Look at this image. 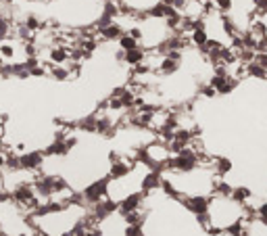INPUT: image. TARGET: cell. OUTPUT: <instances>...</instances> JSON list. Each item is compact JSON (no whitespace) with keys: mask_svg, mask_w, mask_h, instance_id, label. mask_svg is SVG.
Returning <instances> with one entry per match:
<instances>
[{"mask_svg":"<svg viewBox=\"0 0 267 236\" xmlns=\"http://www.w3.org/2000/svg\"><path fill=\"white\" fill-rule=\"evenodd\" d=\"M123 36H126V29H123L117 21H113L111 25H106L104 29H100V31H98V38H100V40H104V42H115V40L119 42Z\"/></svg>","mask_w":267,"mask_h":236,"instance_id":"11","label":"cell"},{"mask_svg":"<svg viewBox=\"0 0 267 236\" xmlns=\"http://www.w3.org/2000/svg\"><path fill=\"white\" fill-rule=\"evenodd\" d=\"M161 186H163V176L157 170H148L144 176L140 178V192H144L146 196L155 190H161Z\"/></svg>","mask_w":267,"mask_h":236,"instance_id":"6","label":"cell"},{"mask_svg":"<svg viewBox=\"0 0 267 236\" xmlns=\"http://www.w3.org/2000/svg\"><path fill=\"white\" fill-rule=\"evenodd\" d=\"M188 40H190V44H192V46H197L199 50H203V48L209 44L211 36H209L207 27H199V29H194V31L190 33V36H188Z\"/></svg>","mask_w":267,"mask_h":236,"instance_id":"13","label":"cell"},{"mask_svg":"<svg viewBox=\"0 0 267 236\" xmlns=\"http://www.w3.org/2000/svg\"><path fill=\"white\" fill-rule=\"evenodd\" d=\"M211 170H213V176L215 178H225L234 170V163L230 157H215V159H211Z\"/></svg>","mask_w":267,"mask_h":236,"instance_id":"10","label":"cell"},{"mask_svg":"<svg viewBox=\"0 0 267 236\" xmlns=\"http://www.w3.org/2000/svg\"><path fill=\"white\" fill-rule=\"evenodd\" d=\"M199 90H201V94H203L205 98H213V96L217 94V92H215V88H213L209 82H207V84H201V86H199Z\"/></svg>","mask_w":267,"mask_h":236,"instance_id":"26","label":"cell"},{"mask_svg":"<svg viewBox=\"0 0 267 236\" xmlns=\"http://www.w3.org/2000/svg\"><path fill=\"white\" fill-rule=\"evenodd\" d=\"M71 59V48L65 44H55L48 50V63L50 65H67Z\"/></svg>","mask_w":267,"mask_h":236,"instance_id":"9","label":"cell"},{"mask_svg":"<svg viewBox=\"0 0 267 236\" xmlns=\"http://www.w3.org/2000/svg\"><path fill=\"white\" fill-rule=\"evenodd\" d=\"M144 201H146V194L144 192H140V190H136V192H132V194H128L123 201H119V213L126 217V215H130V213H136V211H142V205H144Z\"/></svg>","mask_w":267,"mask_h":236,"instance_id":"4","label":"cell"},{"mask_svg":"<svg viewBox=\"0 0 267 236\" xmlns=\"http://www.w3.org/2000/svg\"><path fill=\"white\" fill-rule=\"evenodd\" d=\"M244 69H246V73L248 75H251V77H259V80H267V69H265V67H261L257 61H253L251 65H246L244 67Z\"/></svg>","mask_w":267,"mask_h":236,"instance_id":"17","label":"cell"},{"mask_svg":"<svg viewBox=\"0 0 267 236\" xmlns=\"http://www.w3.org/2000/svg\"><path fill=\"white\" fill-rule=\"evenodd\" d=\"M180 65H182V53H167L159 63L157 71L161 75H173L180 71Z\"/></svg>","mask_w":267,"mask_h":236,"instance_id":"7","label":"cell"},{"mask_svg":"<svg viewBox=\"0 0 267 236\" xmlns=\"http://www.w3.org/2000/svg\"><path fill=\"white\" fill-rule=\"evenodd\" d=\"M102 3H115V0H102Z\"/></svg>","mask_w":267,"mask_h":236,"instance_id":"29","label":"cell"},{"mask_svg":"<svg viewBox=\"0 0 267 236\" xmlns=\"http://www.w3.org/2000/svg\"><path fill=\"white\" fill-rule=\"evenodd\" d=\"M146 220V213H142V211H136V213H130L123 217V222H126V226H142Z\"/></svg>","mask_w":267,"mask_h":236,"instance_id":"19","label":"cell"},{"mask_svg":"<svg viewBox=\"0 0 267 236\" xmlns=\"http://www.w3.org/2000/svg\"><path fill=\"white\" fill-rule=\"evenodd\" d=\"M23 25L33 33V31H40L42 27H44V23L38 19V17H35V15H27L25 17V19H23Z\"/></svg>","mask_w":267,"mask_h":236,"instance_id":"22","label":"cell"},{"mask_svg":"<svg viewBox=\"0 0 267 236\" xmlns=\"http://www.w3.org/2000/svg\"><path fill=\"white\" fill-rule=\"evenodd\" d=\"M138 46H140V42H138L136 38L128 36V31H126V36L119 40V48L123 50V53H130V50H134V48H138Z\"/></svg>","mask_w":267,"mask_h":236,"instance_id":"21","label":"cell"},{"mask_svg":"<svg viewBox=\"0 0 267 236\" xmlns=\"http://www.w3.org/2000/svg\"><path fill=\"white\" fill-rule=\"evenodd\" d=\"M146 57H148V50L144 46H138V48L130 50V53H126V59H123V63L130 65V67H136L140 63H144Z\"/></svg>","mask_w":267,"mask_h":236,"instance_id":"12","label":"cell"},{"mask_svg":"<svg viewBox=\"0 0 267 236\" xmlns=\"http://www.w3.org/2000/svg\"><path fill=\"white\" fill-rule=\"evenodd\" d=\"M253 7H255V17H265L267 15V0H253Z\"/></svg>","mask_w":267,"mask_h":236,"instance_id":"24","label":"cell"},{"mask_svg":"<svg viewBox=\"0 0 267 236\" xmlns=\"http://www.w3.org/2000/svg\"><path fill=\"white\" fill-rule=\"evenodd\" d=\"M232 199L240 205H248V201L253 199V190L248 186H234V192H232Z\"/></svg>","mask_w":267,"mask_h":236,"instance_id":"15","label":"cell"},{"mask_svg":"<svg viewBox=\"0 0 267 236\" xmlns=\"http://www.w3.org/2000/svg\"><path fill=\"white\" fill-rule=\"evenodd\" d=\"M182 205L192 213V215H207L209 213V207H211V196H205V194H194V196H184L182 199Z\"/></svg>","mask_w":267,"mask_h":236,"instance_id":"2","label":"cell"},{"mask_svg":"<svg viewBox=\"0 0 267 236\" xmlns=\"http://www.w3.org/2000/svg\"><path fill=\"white\" fill-rule=\"evenodd\" d=\"M50 75L57 82H67L71 77V71L67 65H50Z\"/></svg>","mask_w":267,"mask_h":236,"instance_id":"16","label":"cell"},{"mask_svg":"<svg viewBox=\"0 0 267 236\" xmlns=\"http://www.w3.org/2000/svg\"><path fill=\"white\" fill-rule=\"evenodd\" d=\"M100 15H102V17H106V19L115 21V17H119V15H121V9H119V5H115V3H104V5H102Z\"/></svg>","mask_w":267,"mask_h":236,"instance_id":"18","label":"cell"},{"mask_svg":"<svg viewBox=\"0 0 267 236\" xmlns=\"http://www.w3.org/2000/svg\"><path fill=\"white\" fill-rule=\"evenodd\" d=\"M3 5H5V0H0V7H3Z\"/></svg>","mask_w":267,"mask_h":236,"instance_id":"30","label":"cell"},{"mask_svg":"<svg viewBox=\"0 0 267 236\" xmlns=\"http://www.w3.org/2000/svg\"><path fill=\"white\" fill-rule=\"evenodd\" d=\"M119 209V205L115 203L113 199H104V201H100V203H96V205H92L90 207V215L94 222H98V224H102L104 220H109V217L115 213Z\"/></svg>","mask_w":267,"mask_h":236,"instance_id":"5","label":"cell"},{"mask_svg":"<svg viewBox=\"0 0 267 236\" xmlns=\"http://www.w3.org/2000/svg\"><path fill=\"white\" fill-rule=\"evenodd\" d=\"M109 184H111L109 178H100V180L86 184V188L82 190L84 201L88 205H96V203H100V201L109 199Z\"/></svg>","mask_w":267,"mask_h":236,"instance_id":"1","label":"cell"},{"mask_svg":"<svg viewBox=\"0 0 267 236\" xmlns=\"http://www.w3.org/2000/svg\"><path fill=\"white\" fill-rule=\"evenodd\" d=\"M211 3H213V7H215V9L219 11V15L232 13V7H234L232 0H211Z\"/></svg>","mask_w":267,"mask_h":236,"instance_id":"23","label":"cell"},{"mask_svg":"<svg viewBox=\"0 0 267 236\" xmlns=\"http://www.w3.org/2000/svg\"><path fill=\"white\" fill-rule=\"evenodd\" d=\"M96 126H98V117H96V113H94V115H86V117H82V120L75 124V128L82 130V132H86V134H96Z\"/></svg>","mask_w":267,"mask_h":236,"instance_id":"14","label":"cell"},{"mask_svg":"<svg viewBox=\"0 0 267 236\" xmlns=\"http://www.w3.org/2000/svg\"><path fill=\"white\" fill-rule=\"evenodd\" d=\"M46 163V155L44 150H25L21 155V170L23 172H29V174H35L40 172Z\"/></svg>","mask_w":267,"mask_h":236,"instance_id":"3","label":"cell"},{"mask_svg":"<svg viewBox=\"0 0 267 236\" xmlns=\"http://www.w3.org/2000/svg\"><path fill=\"white\" fill-rule=\"evenodd\" d=\"M0 57H3L5 61L9 63H15V57H17V48L13 44H0Z\"/></svg>","mask_w":267,"mask_h":236,"instance_id":"20","label":"cell"},{"mask_svg":"<svg viewBox=\"0 0 267 236\" xmlns=\"http://www.w3.org/2000/svg\"><path fill=\"white\" fill-rule=\"evenodd\" d=\"M209 84L215 88L217 94H230L238 86V80L234 75H215V73H213L211 80H209Z\"/></svg>","mask_w":267,"mask_h":236,"instance_id":"8","label":"cell"},{"mask_svg":"<svg viewBox=\"0 0 267 236\" xmlns=\"http://www.w3.org/2000/svg\"><path fill=\"white\" fill-rule=\"evenodd\" d=\"M5 167H7V150L0 146V172H3Z\"/></svg>","mask_w":267,"mask_h":236,"instance_id":"27","label":"cell"},{"mask_svg":"<svg viewBox=\"0 0 267 236\" xmlns=\"http://www.w3.org/2000/svg\"><path fill=\"white\" fill-rule=\"evenodd\" d=\"M123 236H146V234H144V230H142V226H126Z\"/></svg>","mask_w":267,"mask_h":236,"instance_id":"25","label":"cell"},{"mask_svg":"<svg viewBox=\"0 0 267 236\" xmlns=\"http://www.w3.org/2000/svg\"><path fill=\"white\" fill-rule=\"evenodd\" d=\"M3 67H5V59H3V57H0V69H3Z\"/></svg>","mask_w":267,"mask_h":236,"instance_id":"28","label":"cell"}]
</instances>
